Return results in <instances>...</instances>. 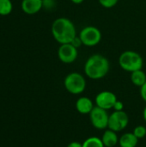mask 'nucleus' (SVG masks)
I'll return each instance as SVG.
<instances>
[{
	"label": "nucleus",
	"instance_id": "7ed1b4c3",
	"mask_svg": "<svg viewBox=\"0 0 146 147\" xmlns=\"http://www.w3.org/2000/svg\"><path fill=\"white\" fill-rule=\"evenodd\" d=\"M119 65L122 70L133 72L143 68L144 59L139 53L132 50H126L120 55Z\"/></svg>",
	"mask_w": 146,
	"mask_h": 147
},
{
	"label": "nucleus",
	"instance_id": "a211bd4d",
	"mask_svg": "<svg viewBox=\"0 0 146 147\" xmlns=\"http://www.w3.org/2000/svg\"><path fill=\"white\" fill-rule=\"evenodd\" d=\"M98 2L103 8L111 9L119 3V0H98Z\"/></svg>",
	"mask_w": 146,
	"mask_h": 147
},
{
	"label": "nucleus",
	"instance_id": "20e7f679",
	"mask_svg": "<svg viewBox=\"0 0 146 147\" xmlns=\"http://www.w3.org/2000/svg\"><path fill=\"white\" fill-rule=\"evenodd\" d=\"M86 79L79 72H71L64 79L65 90L72 95H80L86 89Z\"/></svg>",
	"mask_w": 146,
	"mask_h": 147
},
{
	"label": "nucleus",
	"instance_id": "dca6fc26",
	"mask_svg": "<svg viewBox=\"0 0 146 147\" xmlns=\"http://www.w3.org/2000/svg\"><path fill=\"white\" fill-rule=\"evenodd\" d=\"M83 147H105L102 139L98 137H89L83 142Z\"/></svg>",
	"mask_w": 146,
	"mask_h": 147
},
{
	"label": "nucleus",
	"instance_id": "423d86ee",
	"mask_svg": "<svg viewBox=\"0 0 146 147\" xmlns=\"http://www.w3.org/2000/svg\"><path fill=\"white\" fill-rule=\"evenodd\" d=\"M89 120L91 125L96 129L104 130L108 127L109 115L108 114V110L95 106L92 111L89 113Z\"/></svg>",
	"mask_w": 146,
	"mask_h": 147
},
{
	"label": "nucleus",
	"instance_id": "2eb2a0df",
	"mask_svg": "<svg viewBox=\"0 0 146 147\" xmlns=\"http://www.w3.org/2000/svg\"><path fill=\"white\" fill-rule=\"evenodd\" d=\"M13 10L11 0H0V16H9Z\"/></svg>",
	"mask_w": 146,
	"mask_h": 147
},
{
	"label": "nucleus",
	"instance_id": "0eeeda50",
	"mask_svg": "<svg viewBox=\"0 0 146 147\" xmlns=\"http://www.w3.org/2000/svg\"><path fill=\"white\" fill-rule=\"evenodd\" d=\"M129 123V117L127 114L123 111H114L109 115L108 129H111L116 133L124 130Z\"/></svg>",
	"mask_w": 146,
	"mask_h": 147
},
{
	"label": "nucleus",
	"instance_id": "aec40b11",
	"mask_svg": "<svg viewBox=\"0 0 146 147\" xmlns=\"http://www.w3.org/2000/svg\"><path fill=\"white\" fill-rule=\"evenodd\" d=\"M71 44L72 45V46H74L76 48H79L81 46H83V42H82V40H81V39H80V37L78 36V34L71 40Z\"/></svg>",
	"mask_w": 146,
	"mask_h": 147
},
{
	"label": "nucleus",
	"instance_id": "1a4fd4ad",
	"mask_svg": "<svg viewBox=\"0 0 146 147\" xmlns=\"http://www.w3.org/2000/svg\"><path fill=\"white\" fill-rule=\"evenodd\" d=\"M117 100V96L114 93L109 90H103L96 95L95 102L96 106L105 110H109L114 108Z\"/></svg>",
	"mask_w": 146,
	"mask_h": 147
},
{
	"label": "nucleus",
	"instance_id": "b1692460",
	"mask_svg": "<svg viewBox=\"0 0 146 147\" xmlns=\"http://www.w3.org/2000/svg\"><path fill=\"white\" fill-rule=\"evenodd\" d=\"M71 2L75 4H81L84 2V0H71Z\"/></svg>",
	"mask_w": 146,
	"mask_h": 147
},
{
	"label": "nucleus",
	"instance_id": "4468645a",
	"mask_svg": "<svg viewBox=\"0 0 146 147\" xmlns=\"http://www.w3.org/2000/svg\"><path fill=\"white\" fill-rule=\"evenodd\" d=\"M131 81L135 86L140 88L146 82V73L142 69L131 72Z\"/></svg>",
	"mask_w": 146,
	"mask_h": 147
},
{
	"label": "nucleus",
	"instance_id": "4be33fe9",
	"mask_svg": "<svg viewBox=\"0 0 146 147\" xmlns=\"http://www.w3.org/2000/svg\"><path fill=\"white\" fill-rule=\"evenodd\" d=\"M140 96L141 98L146 102V82L140 87Z\"/></svg>",
	"mask_w": 146,
	"mask_h": 147
},
{
	"label": "nucleus",
	"instance_id": "412c9836",
	"mask_svg": "<svg viewBox=\"0 0 146 147\" xmlns=\"http://www.w3.org/2000/svg\"><path fill=\"white\" fill-rule=\"evenodd\" d=\"M113 109H114V111H123L124 104H123V102H120V101L117 100V102H115V104H114V108H113Z\"/></svg>",
	"mask_w": 146,
	"mask_h": 147
},
{
	"label": "nucleus",
	"instance_id": "393cba45",
	"mask_svg": "<svg viewBox=\"0 0 146 147\" xmlns=\"http://www.w3.org/2000/svg\"><path fill=\"white\" fill-rule=\"evenodd\" d=\"M143 118H144V120L146 122V106L145 108L144 109V111H143Z\"/></svg>",
	"mask_w": 146,
	"mask_h": 147
},
{
	"label": "nucleus",
	"instance_id": "f3484780",
	"mask_svg": "<svg viewBox=\"0 0 146 147\" xmlns=\"http://www.w3.org/2000/svg\"><path fill=\"white\" fill-rule=\"evenodd\" d=\"M133 134H134L139 140L143 139V138H145L146 136V127L145 126H142V125L137 126V127L134 128V130H133Z\"/></svg>",
	"mask_w": 146,
	"mask_h": 147
},
{
	"label": "nucleus",
	"instance_id": "9b49d317",
	"mask_svg": "<svg viewBox=\"0 0 146 147\" xmlns=\"http://www.w3.org/2000/svg\"><path fill=\"white\" fill-rule=\"evenodd\" d=\"M94 107L92 100L87 96H81L76 102V109L82 115H89Z\"/></svg>",
	"mask_w": 146,
	"mask_h": 147
},
{
	"label": "nucleus",
	"instance_id": "6e6552de",
	"mask_svg": "<svg viewBox=\"0 0 146 147\" xmlns=\"http://www.w3.org/2000/svg\"><path fill=\"white\" fill-rule=\"evenodd\" d=\"M58 57L64 64H72L78 57V50L71 43L61 44L58 49Z\"/></svg>",
	"mask_w": 146,
	"mask_h": 147
},
{
	"label": "nucleus",
	"instance_id": "f8f14e48",
	"mask_svg": "<svg viewBox=\"0 0 146 147\" xmlns=\"http://www.w3.org/2000/svg\"><path fill=\"white\" fill-rule=\"evenodd\" d=\"M101 139L105 147H114L119 143L120 138L118 137V134L116 132L108 128L107 130H105Z\"/></svg>",
	"mask_w": 146,
	"mask_h": 147
},
{
	"label": "nucleus",
	"instance_id": "39448f33",
	"mask_svg": "<svg viewBox=\"0 0 146 147\" xmlns=\"http://www.w3.org/2000/svg\"><path fill=\"white\" fill-rule=\"evenodd\" d=\"M83 45L85 47H95L102 40V32L95 26H85L83 28L78 34Z\"/></svg>",
	"mask_w": 146,
	"mask_h": 147
},
{
	"label": "nucleus",
	"instance_id": "f03ea898",
	"mask_svg": "<svg viewBox=\"0 0 146 147\" xmlns=\"http://www.w3.org/2000/svg\"><path fill=\"white\" fill-rule=\"evenodd\" d=\"M51 32L54 40L60 45L71 43L77 35L75 24L71 19L66 17L55 19L52 24Z\"/></svg>",
	"mask_w": 146,
	"mask_h": 147
},
{
	"label": "nucleus",
	"instance_id": "6ab92c4d",
	"mask_svg": "<svg viewBox=\"0 0 146 147\" xmlns=\"http://www.w3.org/2000/svg\"><path fill=\"white\" fill-rule=\"evenodd\" d=\"M42 4H43V9L46 10H52L55 9L57 5L56 0H42Z\"/></svg>",
	"mask_w": 146,
	"mask_h": 147
},
{
	"label": "nucleus",
	"instance_id": "5701e85b",
	"mask_svg": "<svg viewBox=\"0 0 146 147\" xmlns=\"http://www.w3.org/2000/svg\"><path fill=\"white\" fill-rule=\"evenodd\" d=\"M67 147H83V143H80L78 141H72L67 146Z\"/></svg>",
	"mask_w": 146,
	"mask_h": 147
},
{
	"label": "nucleus",
	"instance_id": "ddd939ff",
	"mask_svg": "<svg viewBox=\"0 0 146 147\" xmlns=\"http://www.w3.org/2000/svg\"><path fill=\"white\" fill-rule=\"evenodd\" d=\"M139 143V139L133 133H126L119 139V145L120 147H136Z\"/></svg>",
	"mask_w": 146,
	"mask_h": 147
},
{
	"label": "nucleus",
	"instance_id": "9d476101",
	"mask_svg": "<svg viewBox=\"0 0 146 147\" xmlns=\"http://www.w3.org/2000/svg\"><path fill=\"white\" fill-rule=\"evenodd\" d=\"M21 8L27 15H35L43 9L42 0H22Z\"/></svg>",
	"mask_w": 146,
	"mask_h": 147
},
{
	"label": "nucleus",
	"instance_id": "f257e3e1",
	"mask_svg": "<svg viewBox=\"0 0 146 147\" xmlns=\"http://www.w3.org/2000/svg\"><path fill=\"white\" fill-rule=\"evenodd\" d=\"M110 70L109 60L102 54L95 53L85 61L84 74L92 80H99L107 76Z\"/></svg>",
	"mask_w": 146,
	"mask_h": 147
}]
</instances>
